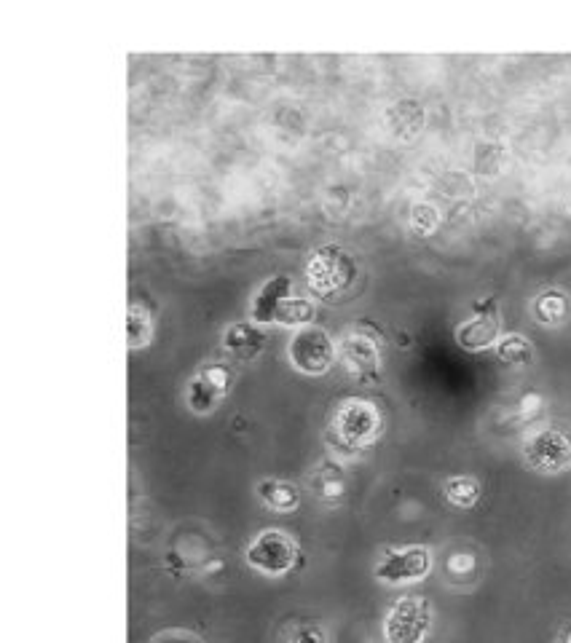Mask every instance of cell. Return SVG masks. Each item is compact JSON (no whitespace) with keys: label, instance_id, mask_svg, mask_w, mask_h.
I'll list each match as a JSON object with an SVG mask.
<instances>
[{"label":"cell","instance_id":"cell-1","mask_svg":"<svg viewBox=\"0 0 571 643\" xmlns=\"http://www.w3.org/2000/svg\"><path fill=\"white\" fill-rule=\"evenodd\" d=\"M357 266H354L352 255L341 250L338 244H322L311 252L309 263H306V284L314 295H320L325 301H333L341 293L352 287Z\"/></svg>","mask_w":571,"mask_h":643},{"label":"cell","instance_id":"cell-2","mask_svg":"<svg viewBox=\"0 0 571 643\" xmlns=\"http://www.w3.org/2000/svg\"><path fill=\"white\" fill-rule=\"evenodd\" d=\"M287 357L293 362V368L301 370L303 376H325L336 365L338 349L328 330L309 325L295 330V335L290 338V346H287Z\"/></svg>","mask_w":571,"mask_h":643},{"label":"cell","instance_id":"cell-3","mask_svg":"<svg viewBox=\"0 0 571 643\" xmlns=\"http://www.w3.org/2000/svg\"><path fill=\"white\" fill-rule=\"evenodd\" d=\"M244 560L252 571H258L263 577H285L298 563V547L285 531L269 528L247 544Z\"/></svg>","mask_w":571,"mask_h":643},{"label":"cell","instance_id":"cell-4","mask_svg":"<svg viewBox=\"0 0 571 643\" xmlns=\"http://www.w3.org/2000/svg\"><path fill=\"white\" fill-rule=\"evenodd\" d=\"M523 459L542 475H558L571 467V435L558 426H542L526 437Z\"/></svg>","mask_w":571,"mask_h":643},{"label":"cell","instance_id":"cell-5","mask_svg":"<svg viewBox=\"0 0 571 643\" xmlns=\"http://www.w3.org/2000/svg\"><path fill=\"white\" fill-rule=\"evenodd\" d=\"M429 630H432V609L427 598L421 595L400 598L384 619L387 643H424Z\"/></svg>","mask_w":571,"mask_h":643},{"label":"cell","instance_id":"cell-6","mask_svg":"<svg viewBox=\"0 0 571 643\" xmlns=\"http://www.w3.org/2000/svg\"><path fill=\"white\" fill-rule=\"evenodd\" d=\"M333 435L349 448H365L381 435V413L373 402L346 400L333 418Z\"/></svg>","mask_w":571,"mask_h":643},{"label":"cell","instance_id":"cell-7","mask_svg":"<svg viewBox=\"0 0 571 643\" xmlns=\"http://www.w3.org/2000/svg\"><path fill=\"white\" fill-rule=\"evenodd\" d=\"M231 378H234L231 368L220 365V362L218 365H204L185 386V405H188V410L196 413V416H207L212 410H218V405L231 389Z\"/></svg>","mask_w":571,"mask_h":643},{"label":"cell","instance_id":"cell-8","mask_svg":"<svg viewBox=\"0 0 571 643\" xmlns=\"http://www.w3.org/2000/svg\"><path fill=\"white\" fill-rule=\"evenodd\" d=\"M432 571V552L421 544L400 547L384 555L376 566V579L384 585H411L419 582Z\"/></svg>","mask_w":571,"mask_h":643},{"label":"cell","instance_id":"cell-9","mask_svg":"<svg viewBox=\"0 0 571 643\" xmlns=\"http://www.w3.org/2000/svg\"><path fill=\"white\" fill-rule=\"evenodd\" d=\"M456 341L467 351H480L499 343V311H496V303H478L475 314L456 330Z\"/></svg>","mask_w":571,"mask_h":643},{"label":"cell","instance_id":"cell-10","mask_svg":"<svg viewBox=\"0 0 571 643\" xmlns=\"http://www.w3.org/2000/svg\"><path fill=\"white\" fill-rule=\"evenodd\" d=\"M338 357L354 381H373L378 376V368H381L376 341L365 333L346 335L341 349H338Z\"/></svg>","mask_w":571,"mask_h":643},{"label":"cell","instance_id":"cell-11","mask_svg":"<svg viewBox=\"0 0 571 643\" xmlns=\"http://www.w3.org/2000/svg\"><path fill=\"white\" fill-rule=\"evenodd\" d=\"M269 343V335L255 322H234L223 333V349L239 362H252L261 357Z\"/></svg>","mask_w":571,"mask_h":643},{"label":"cell","instance_id":"cell-12","mask_svg":"<svg viewBox=\"0 0 571 643\" xmlns=\"http://www.w3.org/2000/svg\"><path fill=\"white\" fill-rule=\"evenodd\" d=\"M290 290H293L290 276H271V279H266V282L258 287L255 298H252V309H250L252 322H255V325L274 322L279 306H282V301L290 295Z\"/></svg>","mask_w":571,"mask_h":643},{"label":"cell","instance_id":"cell-13","mask_svg":"<svg viewBox=\"0 0 571 643\" xmlns=\"http://www.w3.org/2000/svg\"><path fill=\"white\" fill-rule=\"evenodd\" d=\"M424 121H427V113H424V108H421V102L411 100V97L397 100L395 105L387 110L389 132L403 142L416 140L421 129H424Z\"/></svg>","mask_w":571,"mask_h":643},{"label":"cell","instance_id":"cell-14","mask_svg":"<svg viewBox=\"0 0 571 643\" xmlns=\"http://www.w3.org/2000/svg\"><path fill=\"white\" fill-rule=\"evenodd\" d=\"M258 496H261V502L266 504V507H271V510L277 512H293L295 507H298V491H295V485H290L287 480H263L261 485H258Z\"/></svg>","mask_w":571,"mask_h":643},{"label":"cell","instance_id":"cell-15","mask_svg":"<svg viewBox=\"0 0 571 643\" xmlns=\"http://www.w3.org/2000/svg\"><path fill=\"white\" fill-rule=\"evenodd\" d=\"M153 338V317L151 311L143 309L140 303H132L126 311V343L129 349H143Z\"/></svg>","mask_w":571,"mask_h":643},{"label":"cell","instance_id":"cell-16","mask_svg":"<svg viewBox=\"0 0 571 643\" xmlns=\"http://www.w3.org/2000/svg\"><path fill=\"white\" fill-rule=\"evenodd\" d=\"M534 314L542 325H563V319L569 317V298L561 290H547L534 301Z\"/></svg>","mask_w":571,"mask_h":643},{"label":"cell","instance_id":"cell-17","mask_svg":"<svg viewBox=\"0 0 571 643\" xmlns=\"http://www.w3.org/2000/svg\"><path fill=\"white\" fill-rule=\"evenodd\" d=\"M314 303L309 301V298H295V295H287L285 301H282V306H279L277 317H274V322L277 325H285V327H309V322L314 319Z\"/></svg>","mask_w":571,"mask_h":643},{"label":"cell","instance_id":"cell-18","mask_svg":"<svg viewBox=\"0 0 571 643\" xmlns=\"http://www.w3.org/2000/svg\"><path fill=\"white\" fill-rule=\"evenodd\" d=\"M496 357L507 362V365H529L531 357H534V349H531L529 338L510 333L499 338V343H496Z\"/></svg>","mask_w":571,"mask_h":643},{"label":"cell","instance_id":"cell-19","mask_svg":"<svg viewBox=\"0 0 571 643\" xmlns=\"http://www.w3.org/2000/svg\"><path fill=\"white\" fill-rule=\"evenodd\" d=\"M446 499L456 507H462V510L475 507L480 499V483L475 477L467 475L451 477V480H446Z\"/></svg>","mask_w":571,"mask_h":643},{"label":"cell","instance_id":"cell-20","mask_svg":"<svg viewBox=\"0 0 571 643\" xmlns=\"http://www.w3.org/2000/svg\"><path fill=\"white\" fill-rule=\"evenodd\" d=\"M437 223H440V215H437V209L432 207V204H413L411 209V228L416 231V234L427 236L432 234L437 228Z\"/></svg>","mask_w":571,"mask_h":643},{"label":"cell","instance_id":"cell-21","mask_svg":"<svg viewBox=\"0 0 571 643\" xmlns=\"http://www.w3.org/2000/svg\"><path fill=\"white\" fill-rule=\"evenodd\" d=\"M287 643H328V633L320 625H298L293 627Z\"/></svg>","mask_w":571,"mask_h":643}]
</instances>
